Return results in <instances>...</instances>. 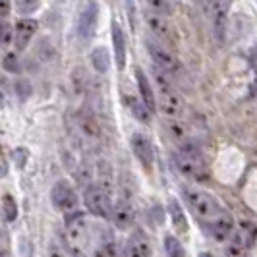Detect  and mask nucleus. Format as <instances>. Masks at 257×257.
Returning <instances> with one entry per match:
<instances>
[{
  "label": "nucleus",
  "instance_id": "nucleus-5",
  "mask_svg": "<svg viewBox=\"0 0 257 257\" xmlns=\"http://www.w3.org/2000/svg\"><path fill=\"white\" fill-rule=\"evenodd\" d=\"M174 165L178 168V172L184 174L186 178L192 180H205L207 168L203 157H188V155H174Z\"/></svg>",
  "mask_w": 257,
  "mask_h": 257
},
{
  "label": "nucleus",
  "instance_id": "nucleus-28",
  "mask_svg": "<svg viewBox=\"0 0 257 257\" xmlns=\"http://www.w3.org/2000/svg\"><path fill=\"white\" fill-rule=\"evenodd\" d=\"M147 8L155 14H161V16H167L170 14L172 6H170V0H145Z\"/></svg>",
  "mask_w": 257,
  "mask_h": 257
},
{
  "label": "nucleus",
  "instance_id": "nucleus-26",
  "mask_svg": "<svg viewBox=\"0 0 257 257\" xmlns=\"http://www.w3.org/2000/svg\"><path fill=\"white\" fill-rule=\"evenodd\" d=\"M244 240H245V236L242 232L234 236V240H232L230 245H228V257H244V253H245Z\"/></svg>",
  "mask_w": 257,
  "mask_h": 257
},
{
  "label": "nucleus",
  "instance_id": "nucleus-24",
  "mask_svg": "<svg viewBox=\"0 0 257 257\" xmlns=\"http://www.w3.org/2000/svg\"><path fill=\"white\" fill-rule=\"evenodd\" d=\"M2 213H4V219L8 222H14L16 217H18V203H16V199L10 193H6L2 197Z\"/></svg>",
  "mask_w": 257,
  "mask_h": 257
},
{
  "label": "nucleus",
  "instance_id": "nucleus-39",
  "mask_svg": "<svg viewBox=\"0 0 257 257\" xmlns=\"http://www.w3.org/2000/svg\"><path fill=\"white\" fill-rule=\"evenodd\" d=\"M197 2H203V0H197Z\"/></svg>",
  "mask_w": 257,
  "mask_h": 257
},
{
  "label": "nucleus",
  "instance_id": "nucleus-14",
  "mask_svg": "<svg viewBox=\"0 0 257 257\" xmlns=\"http://www.w3.org/2000/svg\"><path fill=\"white\" fill-rule=\"evenodd\" d=\"M126 257H151V245L143 232H134L126 244Z\"/></svg>",
  "mask_w": 257,
  "mask_h": 257
},
{
  "label": "nucleus",
  "instance_id": "nucleus-31",
  "mask_svg": "<svg viewBox=\"0 0 257 257\" xmlns=\"http://www.w3.org/2000/svg\"><path fill=\"white\" fill-rule=\"evenodd\" d=\"M16 91H18V95H20L22 99H27V97L31 95V85H29V81H26V79L18 81V83H16Z\"/></svg>",
  "mask_w": 257,
  "mask_h": 257
},
{
  "label": "nucleus",
  "instance_id": "nucleus-9",
  "mask_svg": "<svg viewBox=\"0 0 257 257\" xmlns=\"http://www.w3.org/2000/svg\"><path fill=\"white\" fill-rule=\"evenodd\" d=\"M110 217H112V222H114V226L118 230H126V228L132 226L134 217H136V211H134V203H132L128 193H124V195L118 197V201L112 205Z\"/></svg>",
  "mask_w": 257,
  "mask_h": 257
},
{
  "label": "nucleus",
  "instance_id": "nucleus-21",
  "mask_svg": "<svg viewBox=\"0 0 257 257\" xmlns=\"http://www.w3.org/2000/svg\"><path fill=\"white\" fill-rule=\"evenodd\" d=\"M91 64L99 74H106L108 66H110V54L104 47H97L95 51L91 52Z\"/></svg>",
  "mask_w": 257,
  "mask_h": 257
},
{
  "label": "nucleus",
  "instance_id": "nucleus-8",
  "mask_svg": "<svg viewBox=\"0 0 257 257\" xmlns=\"http://www.w3.org/2000/svg\"><path fill=\"white\" fill-rule=\"evenodd\" d=\"M145 24H147L149 31L153 33L155 37L161 39V41L165 43V47H167V45H174V43H176V33H174V27L170 26V22H168L165 16L155 14V12H147V16H145Z\"/></svg>",
  "mask_w": 257,
  "mask_h": 257
},
{
  "label": "nucleus",
  "instance_id": "nucleus-23",
  "mask_svg": "<svg viewBox=\"0 0 257 257\" xmlns=\"http://www.w3.org/2000/svg\"><path fill=\"white\" fill-rule=\"evenodd\" d=\"M170 215H172V222H174L176 230H188V220H186V215H184V211L178 205V201H170Z\"/></svg>",
  "mask_w": 257,
  "mask_h": 257
},
{
  "label": "nucleus",
  "instance_id": "nucleus-12",
  "mask_svg": "<svg viewBox=\"0 0 257 257\" xmlns=\"http://www.w3.org/2000/svg\"><path fill=\"white\" fill-rule=\"evenodd\" d=\"M130 143H132V151H134V155L140 159V163H142L145 168L151 170L153 161H155V151H153V143H151V140H149L147 136H143V134H134L132 140H130Z\"/></svg>",
  "mask_w": 257,
  "mask_h": 257
},
{
  "label": "nucleus",
  "instance_id": "nucleus-32",
  "mask_svg": "<svg viewBox=\"0 0 257 257\" xmlns=\"http://www.w3.org/2000/svg\"><path fill=\"white\" fill-rule=\"evenodd\" d=\"M14 157H16V163H18V167L24 168V165H26V159H27V151H26V149H16V151H14Z\"/></svg>",
  "mask_w": 257,
  "mask_h": 257
},
{
  "label": "nucleus",
  "instance_id": "nucleus-15",
  "mask_svg": "<svg viewBox=\"0 0 257 257\" xmlns=\"http://www.w3.org/2000/svg\"><path fill=\"white\" fill-rule=\"evenodd\" d=\"M209 230H211V236H213L217 242H224V240L230 238L232 230H234V222H232V219L228 215L220 213L217 219L211 220Z\"/></svg>",
  "mask_w": 257,
  "mask_h": 257
},
{
  "label": "nucleus",
  "instance_id": "nucleus-4",
  "mask_svg": "<svg viewBox=\"0 0 257 257\" xmlns=\"http://www.w3.org/2000/svg\"><path fill=\"white\" fill-rule=\"evenodd\" d=\"M87 228H89V222L85 219V215H81V213L74 215L66 224V238L72 245V249L76 251V257L83 255L81 245L87 242Z\"/></svg>",
  "mask_w": 257,
  "mask_h": 257
},
{
  "label": "nucleus",
  "instance_id": "nucleus-7",
  "mask_svg": "<svg viewBox=\"0 0 257 257\" xmlns=\"http://www.w3.org/2000/svg\"><path fill=\"white\" fill-rule=\"evenodd\" d=\"M51 201L58 211L70 213V211H74L77 207V195H76V192H74V188H72L68 182L60 180L52 186Z\"/></svg>",
  "mask_w": 257,
  "mask_h": 257
},
{
  "label": "nucleus",
  "instance_id": "nucleus-10",
  "mask_svg": "<svg viewBox=\"0 0 257 257\" xmlns=\"http://www.w3.org/2000/svg\"><path fill=\"white\" fill-rule=\"evenodd\" d=\"M232 0H215L211 4V24H213V33L219 43L226 35V24H228V14H230Z\"/></svg>",
  "mask_w": 257,
  "mask_h": 257
},
{
  "label": "nucleus",
  "instance_id": "nucleus-33",
  "mask_svg": "<svg viewBox=\"0 0 257 257\" xmlns=\"http://www.w3.org/2000/svg\"><path fill=\"white\" fill-rule=\"evenodd\" d=\"M10 14V0H0V18H6Z\"/></svg>",
  "mask_w": 257,
  "mask_h": 257
},
{
  "label": "nucleus",
  "instance_id": "nucleus-29",
  "mask_svg": "<svg viewBox=\"0 0 257 257\" xmlns=\"http://www.w3.org/2000/svg\"><path fill=\"white\" fill-rule=\"evenodd\" d=\"M2 66H4V70L6 72H10V74H18L22 68H20V60H18V56H16V52H8L6 56H4V60H2Z\"/></svg>",
  "mask_w": 257,
  "mask_h": 257
},
{
  "label": "nucleus",
  "instance_id": "nucleus-17",
  "mask_svg": "<svg viewBox=\"0 0 257 257\" xmlns=\"http://www.w3.org/2000/svg\"><path fill=\"white\" fill-rule=\"evenodd\" d=\"M112 47H114V58L118 70L126 68V39L122 33V27L118 24H112Z\"/></svg>",
  "mask_w": 257,
  "mask_h": 257
},
{
  "label": "nucleus",
  "instance_id": "nucleus-11",
  "mask_svg": "<svg viewBox=\"0 0 257 257\" xmlns=\"http://www.w3.org/2000/svg\"><path fill=\"white\" fill-rule=\"evenodd\" d=\"M97 20H99V4L97 2H87L83 6V10L79 14V20H77V31H79V37L89 41L95 35V29H97Z\"/></svg>",
  "mask_w": 257,
  "mask_h": 257
},
{
  "label": "nucleus",
  "instance_id": "nucleus-25",
  "mask_svg": "<svg viewBox=\"0 0 257 257\" xmlns=\"http://www.w3.org/2000/svg\"><path fill=\"white\" fill-rule=\"evenodd\" d=\"M20 16H31L41 8V0H14Z\"/></svg>",
  "mask_w": 257,
  "mask_h": 257
},
{
  "label": "nucleus",
  "instance_id": "nucleus-20",
  "mask_svg": "<svg viewBox=\"0 0 257 257\" xmlns=\"http://www.w3.org/2000/svg\"><path fill=\"white\" fill-rule=\"evenodd\" d=\"M126 104H128V108L132 110V114L136 116L140 122H143V124H149L151 122V112H149V108L142 101H138L132 95H126Z\"/></svg>",
  "mask_w": 257,
  "mask_h": 257
},
{
  "label": "nucleus",
  "instance_id": "nucleus-2",
  "mask_svg": "<svg viewBox=\"0 0 257 257\" xmlns=\"http://www.w3.org/2000/svg\"><path fill=\"white\" fill-rule=\"evenodd\" d=\"M83 203L87 207L91 215L95 217H101L106 219L110 217V211H112V203H110V195L101 190L97 184H91L83 190Z\"/></svg>",
  "mask_w": 257,
  "mask_h": 257
},
{
  "label": "nucleus",
  "instance_id": "nucleus-36",
  "mask_svg": "<svg viewBox=\"0 0 257 257\" xmlns=\"http://www.w3.org/2000/svg\"><path fill=\"white\" fill-rule=\"evenodd\" d=\"M51 257H66L64 253H62V249L58 247V245H51Z\"/></svg>",
  "mask_w": 257,
  "mask_h": 257
},
{
  "label": "nucleus",
  "instance_id": "nucleus-1",
  "mask_svg": "<svg viewBox=\"0 0 257 257\" xmlns=\"http://www.w3.org/2000/svg\"><path fill=\"white\" fill-rule=\"evenodd\" d=\"M186 201L193 211V215H197L203 220L217 219L222 213L219 203L215 201V197L205 192H199V190H186Z\"/></svg>",
  "mask_w": 257,
  "mask_h": 257
},
{
  "label": "nucleus",
  "instance_id": "nucleus-16",
  "mask_svg": "<svg viewBox=\"0 0 257 257\" xmlns=\"http://www.w3.org/2000/svg\"><path fill=\"white\" fill-rule=\"evenodd\" d=\"M136 77H138V87H140V93H142V103L149 108V112H155L157 97L153 93V87L149 85V77L145 76L140 68H136Z\"/></svg>",
  "mask_w": 257,
  "mask_h": 257
},
{
  "label": "nucleus",
  "instance_id": "nucleus-19",
  "mask_svg": "<svg viewBox=\"0 0 257 257\" xmlns=\"http://www.w3.org/2000/svg\"><path fill=\"white\" fill-rule=\"evenodd\" d=\"M167 130L178 143H184L190 140V130H188V126L184 122H180V118H168Z\"/></svg>",
  "mask_w": 257,
  "mask_h": 257
},
{
  "label": "nucleus",
  "instance_id": "nucleus-18",
  "mask_svg": "<svg viewBox=\"0 0 257 257\" xmlns=\"http://www.w3.org/2000/svg\"><path fill=\"white\" fill-rule=\"evenodd\" d=\"M97 178H99L97 186L110 195L112 190H114V172H112V168H110V165L106 161H101L97 165Z\"/></svg>",
  "mask_w": 257,
  "mask_h": 257
},
{
  "label": "nucleus",
  "instance_id": "nucleus-30",
  "mask_svg": "<svg viewBox=\"0 0 257 257\" xmlns=\"http://www.w3.org/2000/svg\"><path fill=\"white\" fill-rule=\"evenodd\" d=\"M14 41V31L4 20H0V47H8Z\"/></svg>",
  "mask_w": 257,
  "mask_h": 257
},
{
  "label": "nucleus",
  "instance_id": "nucleus-13",
  "mask_svg": "<svg viewBox=\"0 0 257 257\" xmlns=\"http://www.w3.org/2000/svg\"><path fill=\"white\" fill-rule=\"evenodd\" d=\"M39 24L31 18H22L16 22V27H14V43H16V49L18 51H26L27 45L31 43L33 35L37 33Z\"/></svg>",
  "mask_w": 257,
  "mask_h": 257
},
{
  "label": "nucleus",
  "instance_id": "nucleus-3",
  "mask_svg": "<svg viewBox=\"0 0 257 257\" xmlns=\"http://www.w3.org/2000/svg\"><path fill=\"white\" fill-rule=\"evenodd\" d=\"M145 47H147V51L151 54L155 66H159L161 70H165V72H178L180 70V62H178L176 54L170 51L168 47H165L163 43H157L155 39H147Z\"/></svg>",
  "mask_w": 257,
  "mask_h": 257
},
{
  "label": "nucleus",
  "instance_id": "nucleus-22",
  "mask_svg": "<svg viewBox=\"0 0 257 257\" xmlns=\"http://www.w3.org/2000/svg\"><path fill=\"white\" fill-rule=\"evenodd\" d=\"M79 128L83 132V136L85 138H89V140H97L99 138V126H97V122H95V118L91 114H83L79 118Z\"/></svg>",
  "mask_w": 257,
  "mask_h": 257
},
{
  "label": "nucleus",
  "instance_id": "nucleus-27",
  "mask_svg": "<svg viewBox=\"0 0 257 257\" xmlns=\"http://www.w3.org/2000/svg\"><path fill=\"white\" fill-rule=\"evenodd\" d=\"M165 251H167L168 257H186L180 240H176L174 236H167L165 238Z\"/></svg>",
  "mask_w": 257,
  "mask_h": 257
},
{
  "label": "nucleus",
  "instance_id": "nucleus-34",
  "mask_svg": "<svg viewBox=\"0 0 257 257\" xmlns=\"http://www.w3.org/2000/svg\"><path fill=\"white\" fill-rule=\"evenodd\" d=\"M8 172V163H6V157L2 153V149H0V176H4Z\"/></svg>",
  "mask_w": 257,
  "mask_h": 257
},
{
  "label": "nucleus",
  "instance_id": "nucleus-38",
  "mask_svg": "<svg viewBox=\"0 0 257 257\" xmlns=\"http://www.w3.org/2000/svg\"><path fill=\"white\" fill-rule=\"evenodd\" d=\"M207 4H209V6H211V4H213V2H215V0H205Z\"/></svg>",
  "mask_w": 257,
  "mask_h": 257
},
{
  "label": "nucleus",
  "instance_id": "nucleus-35",
  "mask_svg": "<svg viewBox=\"0 0 257 257\" xmlns=\"http://www.w3.org/2000/svg\"><path fill=\"white\" fill-rule=\"evenodd\" d=\"M249 60H251V66H253V70L257 72V43H255V47L251 49V54H249Z\"/></svg>",
  "mask_w": 257,
  "mask_h": 257
},
{
  "label": "nucleus",
  "instance_id": "nucleus-37",
  "mask_svg": "<svg viewBox=\"0 0 257 257\" xmlns=\"http://www.w3.org/2000/svg\"><path fill=\"white\" fill-rule=\"evenodd\" d=\"M199 257H213V255H211V253H201Z\"/></svg>",
  "mask_w": 257,
  "mask_h": 257
},
{
  "label": "nucleus",
  "instance_id": "nucleus-6",
  "mask_svg": "<svg viewBox=\"0 0 257 257\" xmlns=\"http://www.w3.org/2000/svg\"><path fill=\"white\" fill-rule=\"evenodd\" d=\"M159 108L168 118H180L184 112V101L172 85L159 87Z\"/></svg>",
  "mask_w": 257,
  "mask_h": 257
}]
</instances>
